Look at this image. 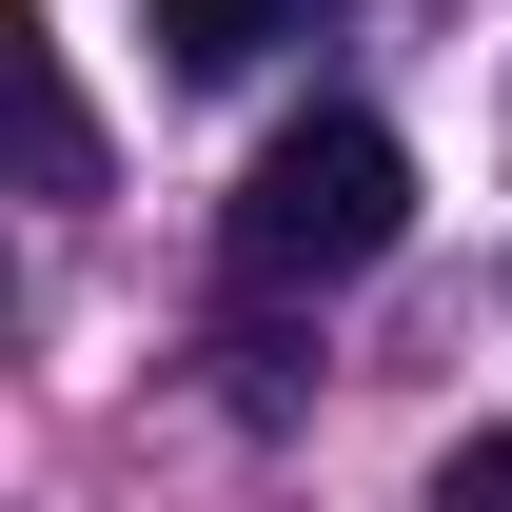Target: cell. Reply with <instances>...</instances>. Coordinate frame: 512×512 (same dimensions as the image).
I'll use <instances>...</instances> for the list:
<instances>
[{"mask_svg":"<svg viewBox=\"0 0 512 512\" xmlns=\"http://www.w3.org/2000/svg\"><path fill=\"white\" fill-rule=\"evenodd\" d=\"M394 237H414V158H394V119L316 99V119L256 138V178H237V276H256V296H335V276H375Z\"/></svg>","mask_w":512,"mask_h":512,"instance_id":"cell-1","label":"cell"},{"mask_svg":"<svg viewBox=\"0 0 512 512\" xmlns=\"http://www.w3.org/2000/svg\"><path fill=\"white\" fill-rule=\"evenodd\" d=\"M316 0H138V40H158V79H237V60H276Z\"/></svg>","mask_w":512,"mask_h":512,"instance_id":"cell-2","label":"cell"},{"mask_svg":"<svg viewBox=\"0 0 512 512\" xmlns=\"http://www.w3.org/2000/svg\"><path fill=\"white\" fill-rule=\"evenodd\" d=\"M20 99H40V197H99V119H79V79H60L40 20H20Z\"/></svg>","mask_w":512,"mask_h":512,"instance_id":"cell-3","label":"cell"},{"mask_svg":"<svg viewBox=\"0 0 512 512\" xmlns=\"http://www.w3.org/2000/svg\"><path fill=\"white\" fill-rule=\"evenodd\" d=\"M434 493H453V512H512V434H473V453L434 473Z\"/></svg>","mask_w":512,"mask_h":512,"instance_id":"cell-4","label":"cell"}]
</instances>
